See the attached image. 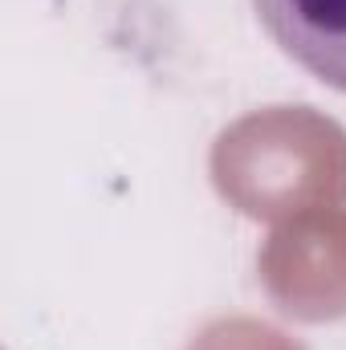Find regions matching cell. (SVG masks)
<instances>
[{
	"label": "cell",
	"mask_w": 346,
	"mask_h": 350,
	"mask_svg": "<svg viewBox=\"0 0 346 350\" xmlns=\"http://www.w3.org/2000/svg\"><path fill=\"white\" fill-rule=\"evenodd\" d=\"M253 8L285 57L346 94V0H253Z\"/></svg>",
	"instance_id": "6da1fadb"
}]
</instances>
